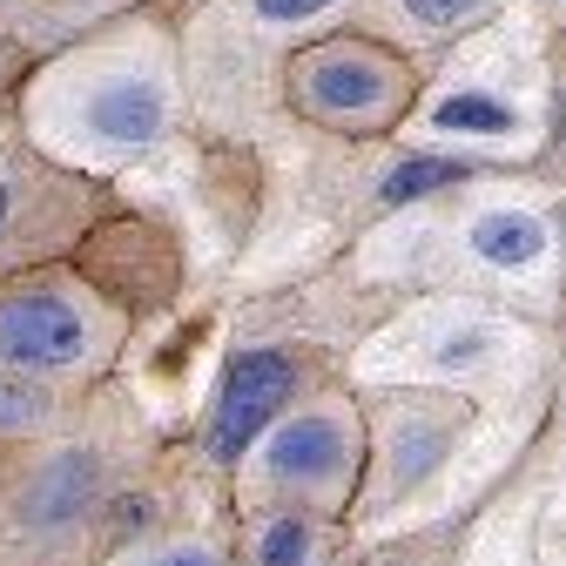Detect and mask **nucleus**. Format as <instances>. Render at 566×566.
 Listing matches in <instances>:
<instances>
[{"label": "nucleus", "instance_id": "f257e3e1", "mask_svg": "<svg viewBox=\"0 0 566 566\" xmlns=\"http://www.w3.org/2000/svg\"><path fill=\"white\" fill-rule=\"evenodd\" d=\"M283 398H291V358H276V350H250V358H237L230 378H223V398H217L209 452L237 459L256 432H270V418H276Z\"/></svg>", "mask_w": 566, "mask_h": 566}, {"label": "nucleus", "instance_id": "f03ea898", "mask_svg": "<svg viewBox=\"0 0 566 566\" xmlns=\"http://www.w3.org/2000/svg\"><path fill=\"white\" fill-rule=\"evenodd\" d=\"M0 358L28 371H54L82 358V317L61 297H8L0 304Z\"/></svg>", "mask_w": 566, "mask_h": 566}, {"label": "nucleus", "instance_id": "7ed1b4c3", "mask_svg": "<svg viewBox=\"0 0 566 566\" xmlns=\"http://www.w3.org/2000/svg\"><path fill=\"white\" fill-rule=\"evenodd\" d=\"M344 465V439L331 418H297L270 439V472L276 479H324Z\"/></svg>", "mask_w": 566, "mask_h": 566}, {"label": "nucleus", "instance_id": "20e7f679", "mask_svg": "<svg viewBox=\"0 0 566 566\" xmlns=\"http://www.w3.org/2000/svg\"><path fill=\"white\" fill-rule=\"evenodd\" d=\"M88 122H95V135H108V142H149V135H163V95H156L149 82H108V88L95 95Z\"/></svg>", "mask_w": 566, "mask_h": 566}, {"label": "nucleus", "instance_id": "39448f33", "mask_svg": "<svg viewBox=\"0 0 566 566\" xmlns=\"http://www.w3.org/2000/svg\"><path fill=\"white\" fill-rule=\"evenodd\" d=\"M311 102L331 108V115H365L385 102V75L371 61H350V54H331L317 75H311Z\"/></svg>", "mask_w": 566, "mask_h": 566}, {"label": "nucleus", "instance_id": "423d86ee", "mask_svg": "<svg viewBox=\"0 0 566 566\" xmlns=\"http://www.w3.org/2000/svg\"><path fill=\"white\" fill-rule=\"evenodd\" d=\"M472 243H479V256L485 263H500V270H520V263H533L539 256V223L533 217H520V209H500V217H485L479 230H472Z\"/></svg>", "mask_w": 566, "mask_h": 566}, {"label": "nucleus", "instance_id": "0eeeda50", "mask_svg": "<svg viewBox=\"0 0 566 566\" xmlns=\"http://www.w3.org/2000/svg\"><path fill=\"white\" fill-rule=\"evenodd\" d=\"M88 479H95V459H61L41 485V500H34V520H67V513H75L82 500H88Z\"/></svg>", "mask_w": 566, "mask_h": 566}, {"label": "nucleus", "instance_id": "6e6552de", "mask_svg": "<svg viewBox=\"0 0 566 566\" xmlns=\"http://www.w3.org/2000/svg\"><path fill=\"white\" fill-rule=\"evenodd\" d=\"M459 176H465V163H446V156H411V163H398V169L385 176V202H411V196L439 189V182H459Z\"/></svg>", "mask_w": 566, "mask_h": 566}, {"label": "nucleus", "instance_id": "1a4fd4ad", "mask_svg": "<svg viewBox=\"0 0 566 566\" xmlns=\"http://www.w3.org/2000/svg\"><path fill=\"white\" fill-rule=\"evenodd\" d=\"M446 128H472V135H506L513 128V108L506 102H492V95H452L432 108Z\"/></svg>", "mask_w": 566, "mask_h": 566}, {"label": "nucleus", "instance_id": "9d476101", "mask_svg": "<svg viewBox=\"0 0 566 566\" xmlns=\"http://www.w3.org/2000/svg\"><path fill=\"white\" fill-rule=\"evenodd\" d=\"M304 553H311V533H304L297 520H276V526L263 533V546H256L263 566H304Z\"/></svg>", "mask_w": 566, "mask_h": 566}, {"label": "nucleus", "instance_id": "9b49d317", "mask_svg": "<svg viewBox=\"0 0 566 566\" xmlns=\"http://www.w3.org/2000/svg\"><path fill=\"white\" fill-rule=\"evenodd\" d=\"M479 8H485V0H405V14L424 21V28H452V21H465Z\"/></svg>", "mask_w": 566, "mask_h": 566}, {"label": "nucleus", "instance_id": "f8f14e48", "mask_svg": "<svg viewBox=\"0 0 566 566\" xmlns=\"http://www.w3.org/2000/svg\"><path fill=\"white\" fill-rule=\"evenodd\" d=\"M28 418H41V398H34V391H8V385H0V424H28Z\"/></svg>", "mask_w": 566, "mask_h": 566}, {"label": "nucleus", "instance_id": "ddd939ff", "mask_svg": "<svg viewBox=\"0 0 566 566\" xmlns=\"http://www.w3.org/2000/svg\"><path fill=\"white\" fill-rule=\"evenodd\" d=\"M317 8H331V0H256L263 21H304V14H317Z\"/></svg>", "mask_w": 566, "mask_h": 566}, {"label": "nucleus", "instance_id": "4468645a", "mask_svg": "<svg viewBox=\"0 0 566 566\" xmlns=\"http://www.w3.org/2000/svg\"><path fill=\"white\" fill-rule=\"evenodd\" d=\"M156 566H209V559H202V553H163Z\"/></svg>", "mask_w": 566, "mask_h": 566}, {"label": "nucleus", "instance_id": "2eb2a0df", "mask_svg": "<svg viewBox=\"0 0 566 566\" xmlns=\"http://www.w3.org/2000/svg\"><path fill=\"white\" fill-rule=\"evenodd\" d=\"M0 217H8V189H0Z\"/></svg>", "mask_w": 566, "mask_h": 566}]
</instances>
